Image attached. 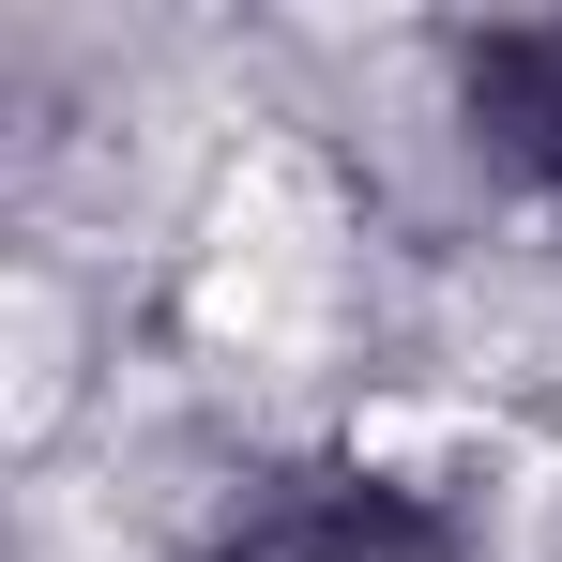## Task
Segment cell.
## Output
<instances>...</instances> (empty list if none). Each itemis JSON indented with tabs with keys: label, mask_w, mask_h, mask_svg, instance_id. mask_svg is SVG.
Segmentation results:
<instances>
[{
	"label": "cell",
	"mask_w": 562,
	"mask_h": 562,
	"mask_svg": "<svg viewBox=\"0 0 562 562\" xmlns=\"http://www.w3.org/2000/svg\"><path fill=\"white\" fill-rule=\"evenodd\" d=\"M228 517L274 562H517V486L426 426H319L228 486Z\"/></svg>",
	"instance_id": "cell-1"
},
{
	"label": "cell",
	"mask_w": 562,
	"mask_h": 562,
	"mask_svg": "<svg viewBox=\"0 0 562 562\" xmlns=\"http://www.w3.org/2000/svg\"><path fill=\"white\" fill-rule=\"evenodd\" d=\"M426 137L471 213L562 228V15H471L426 46Z\"/></svg>",
	"instance_id": "cell-2"
},
{
	"label": "cell",
	"mask_w": 562,
	"mask_h": 562,
	"mask_svg": "<svg viewBox=\"0 0 562 562\" xmlns=\"http://www.w3.org/2000/svg\"><path fill=\"white\" fill-rule=\"evenodd\" d=\"M153 562H274V548H259V532H244V517H228V502H213V517H198L183 548H153Z\"/></svg>",
	"instance_id": "cell-3"
}]
</instances>
